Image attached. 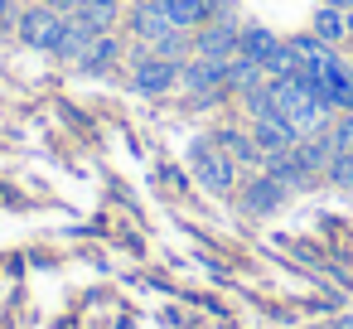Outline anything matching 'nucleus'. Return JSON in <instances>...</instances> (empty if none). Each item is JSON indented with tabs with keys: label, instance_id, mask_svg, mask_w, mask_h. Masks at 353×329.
Returning <instances> with one entry per match:
<instances>
[{
	"label": "nucleus",
	"instance_id": "1",
	"mask_svg": "<svg viewBox=\"0 0 353 329\" xmlns=\"http://www.w3.org/2000/svg\"><path fill=\"white\" fill-rule=\"evenodd\" d=\"M63 30H68V15H59L49 0H44V6H30V10L20 15V39H25L30 49H44V54H59Z\"/></svg>",
	"mask_w": 353,
	"mask_h": 329
},
{
	"label": "nucleus",
	"instance_id": "2",
	"mask_svg": "<svg viewBox=\"0 0 353 329\" xmlns=\"http://www.w3.org/2000/svg\"><path fill=\"white\" fill-rule=\"evenodd\" d=\"M189 170H194V179H199L203 189H213V194H228V189H232V160H228L213 141H194V146H189Z\"/></svg>",
	"mask_w": 353,
	"mask_h": 329
},
{
	"label": "nucleus",
	"instance_id": "3",
	"mask_svg": "<svg viewBox=\"0 0 353 329\" xmlns=\"http://www.w3.org/2000/svg\"><path fill=\"white\" fill-rule=\"evenodd\" d=\"M131 83H136V92L160 97V92H170V88L179 83V63H174V59H160V54H145V59L136 63Z\"/></svg>",
	"mask_w": 353,
	"mask_h": 329
},
{
	"label": "nucleus",
	"instance_id": "4",
	"mask_svg": "<svg viewBox=\"0 0 353 329\" xmlns=\"http://www.w3.org/2000/svg\"><path fill=\"white\" fill-rule=\"evenodd\" d=\"M252 141L261 146V155H285V150H295V146H300V131H295L281 112H266V117H256Z\"/></svg>",
	"mask_w": 353,
	"mask_h": 329
},
{
	"label": "nucleus",
	"instance_id": "5",
	"mask_svg": "<svg viewBox=\"0 0 353 329\" xmlns=\"http://www.w3.org/2000/svg\"><path fill=\"white\" fill-rule=\"evenodd\" d=\"M179 83L189 92H218L228 83V63L223 59H194V63H179Z\"/></svg>",
	"mask_w": 353,
	"mask_h": 329
},
{
	"label": "nucleus",
	"instance_id": "6",
	"mask_svg": "<svg viewBox=\"0 0 353 329\" xmlns=\"http://www.w3.org/2000/svg\"><path fill=\"white\" fill-rule=\"evenodd\" d=\"M160 10L170 15V25H174V30H194V25H203V20H208L213 0H160Z\"/></svg>",
	"mask_w": 353,
	"mask_h": 329
},
{
	"label": "nucleus",
	"instance_id": "7",
	"mask_svg": "<svg viewBox=\"0 0 353 329\" xmlns=\"http://www.w3.org/2000/svg\"><path fill=\"white\" fill-rule=\"evenodd\" d=\"M290 54H295L300 68H329V63H334V49H329L319 34H295V39H290Z\"/></svg>",
	"mask_w": 353,
	"mask_h": 329
},
{
	"label": "nucleus",
	"instance_id": "8",
	"mask_svg": "<svg viewBox=\"0 0 353 329\" xmlns=\"http://www.w3.org/2000/svg\"><path fill=\"white\" fill-rule=\"evenodd\" d=\"M276 44H281V39H276L271 30H261V25H247V30H237V54H242V59H252L256 68H261V59H266Z\"/></svg>",
	"mask_w": 353,
	"mask_h": 329
},
{
	"label": "nucleus",
	"instance_id": "9",
	"mask_svg": "<svg viewBox=\"0 0 353 329\" xmlns=\"http://www.w3.org/2000/svg\"><path fill=\"white\" fill-rule=\"evenodd\" d=\"M247 208L252 213H271V208H281V199H285V189H281V179H271V175H261V179H252L247 184Z\"/></svg>",
	"mask_w": 353,
	"mask_h": 329
},
{
	"label": "nucleus",
	"instance_id": "10",
	"mask_svg": "<svg viewBox=\"0 0 353 329\" xmlns=\"http://www.w3.org/2000/svg\"><path fill=\"white\" fill-rule=\"evenodd\" d=\"M228 54H237V30L232 25H213L208 34H199V59H223L228 63Z\"/></svg>",
	"mask_w": 353,
	"mask_h": 329
},
{
	"label": "nucleus",
	"instance_id": "11",
	"mask_svg": "<svg viewBox=\"0 0 353 329\" xmlns=\"http://www.w3.org/2000/svg\"><path fill=\"white\" fill-rule=\"evenodd\" d=\"M174 25H170V15L160 10V0H145V6L136 10V34L145 39V44H155L160 34H170Z\"/></svg>",
	"mask_w": 353,
	"mask_h": 329
},
{
	"label": "nucleus",
	"instance_id": "12",
	"mask_svg": "<svg viewBox=\"0 0 353 329\" xmlns=\"http://www.w3.org/2000/svg\"><path fill=\"white\" fill-rule=\"evenodd\" d=\"M117 54H121V49H117V39H112V34H97V39L83 49L78 68H88V73H102V68H112V63H117Z\"/></svg>",
	"mask_w": 353,
	"mask_h": 329
},
{
	"label": "nucleus",
	"instance_id": "13",
	"mask_svg": "<svg viewBox=\"0 0 353 329\" xmlns=\"http://www.w3.org/2000/svg\"><path fill=\"white\" fill-rule=\"evenodd\" d=\"M112 15H117V0H78V10H73V20H83V25L97 30V34H107Z\"/></svg>",
	"mask_w": 353,
	"mask_h": 329
},
{
	"label": "nucleus",
	"instance_id": "14",
	"mask_svg": "<svg viewBox=\"0 0 353 329\" xmlns=\"http://www.w3.org/2000/svg\"><path fill=\"white\" fill-rule=\"evenodd\" d=\"M314 34H319L324 44H339V39L348 34V20H343L339 10H329V6H324V10L314 15Z\"/></svg>",
	"mask_w": 353,
	"mask_h": 329
},
{
	"label": "nucleus",
	"instance_id": "15",
	"mask_svg": "<svg viewBox=\"0 0 353 329\" xmlns=\"http://www.w3.org/2000/svg\"><path fill=\"white\" fill-rule=\"evenodd\" d=\"M218 146H228L232 160H261V146L252 136H242V131H218Z\"/></svg>",
	"mask_w": 353,
	"mask_h": 329
},
{
	"label": "nucleus",
	"instance_id": "16",
	"mask_svg": "<svg viewBox=\"0 0 353 329\" xmlns=\"http://www.w3.org/2000/svg\"><path fill=\"white\" fill-rule=\"evenodd\" d=\"M324 175H329L339 189H348V184H353V146H348V150H334V160H329Z\"/></svg>",
	"mask_w": 353,
	"mask_h": 329
},
{
	"label": "nucleus",
	"instance_id": "17",
	"mask_svg": "<svg viewBox=\"0 0 353 329\" xmlns=\"http://www.w3.org/2000/svg\"><path fill=\"white\" fill-rule=\"evenodd\" d=\"M324 6H329V10H348V6H353V0H324Z\"/></svg>",
	"mask_w": 353,
	"mask_h": 329
},
{
	"label": "nucleus",
	"instance_id": "18",
	"mask_svg": "<svg viewBox=\"0 0 353 329\" xmlns=\"http://www.w3.org/2000/svg\"><path fill=\"white\" fill-rule=\"evenodd\" d=\"M334 329H353V315H343V319H334Z\"/></svg>",
	"mask_w": 353,
	"mask_h": 329
},
{
	"label": "nucleus",
	"instance_id": "19",
	"mask_svg": "<svg viewBox=\"0 0 353 329\" xmlns=\"http://www.w3.org/2000/svg\"><path fill=\"white\" fill-rule=\"evenodd\" d=\"M6 15H10V0H0V20H6Z\"/></svg>",
	"mask_w": 353,
	"mask_h": 329
}]
</instances>
